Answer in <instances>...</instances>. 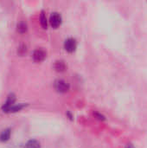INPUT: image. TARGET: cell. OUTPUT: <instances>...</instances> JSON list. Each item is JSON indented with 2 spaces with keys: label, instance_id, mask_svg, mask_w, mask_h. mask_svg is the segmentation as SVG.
Returning <instances> with one entry per match:
<instances>
[{
  "label": "cell",
  "instance_id": "obj_5",
  "mask_svg": "<svg viewBox=\"0 0 147 148\" xmlns=\"http://www.w3.org/2000/svg\"><path fill=\"white\" fill-rule=\"evenodd\" d=\"M15 101H16V96H15V95H13V94L10 95L9 97H8V99H7V101H5L4 105H3V108H2L3 111L8 113V110L14 105Z\"/></svg>",
  "mask_w": 147,
  "mask_h": 148
},
{
  "label": "cell",
  "instance_id": "obj_3",
  "mask_svg": "<svg viewBox=\"0 0 147 148\" xmlns=\"http://www.w3.org/2000/svg\"><path fill=\"white\" fill-rule=\"evenodd\" d=\"M49 22L53 28L59 27L62 23V17H61L60 14L56 13V12L52 13V15L50 16V18H49Z\"/></svg>",
  "mask_w": 147,
  "mask_h": 148
},
{
  "label": "cell",
  "instance_id": "obj_11",
  "mask_svg": "<svg viewBox=\"0 0 147 148\" xmlns=\"http://www.w3.org/2000/svg\"><path fill=\"white\" fill-rule=\"evenodd\" d=\"M24 107V105H23V104H18V105H13L9 110H8V112H16V111H19V110H21Z\"/></svg>",
  "mask_w": 147,
  "mask_h": 148
},
{
  "label": "cell",
  "instance_id": "obj_1",
  "mask_svg": "<svg viewBox=\"0 0 147 148\" xmlns=\"http://www.w3.org/2000/svg\"><path fill=\"white\" fill-rule=\"evenodd\" d=\"M55 88L57 92L66 93L69 89V85L67 82H65L63 80H57L55 82Z\"/></svg>",
  "mask_w": 147,
  "mask_h": 148
},
{
  "label": "cell",
  "instance_id": "obj_12",
  "mask_svg": "<svg viewBox=\"0 0 147 148\" xmlns=\"http://www.w3.org/2000/svg\"><path fill=\"white\" fill-rule=\"evenodd\" d=\"M26 50H27V49H26V46L25 45H22L21 47H19V49H18V53L20 54V55H23L25 52H26Z\"/></svg>",
  "mask_w": 147,
  "mask_h": 148
},
{
  "label": "cell",
  "instance_id": "obj_8",
  "mask_svg": "<svg viewBox=\"0 0 147 148\" xmlns=\"http://www.w3.org/2000/svg\"><path fill=\"white\" fill-rule=\"evenodd\" d=\"M25 148H41V146H40V143L37 140H30L26 143Z\"/></svg>",
  "mask_w": 147,
  "mask_h": 148
},
{
  "label": "cell",
  "instance_id": "obj_4",
  "mask_svg": "<svg viewBox=\"0 0 147 148\" xmlns=\"http://www.w3.org/2000/svg\"><path fill=\"white\" fill-rule=\"evenodd\" d=\"M64 48L65 49L69 52V53H72L76 49V42L74 38H68L64 42Z\"/></svg>",
  "mask_w": 147,
  "mask_h": 148
},
{
  "label": "cell",
  "instance_id": "obj_6",
  "mask_svg": "<svg viewBox=\"0 0 147 148\" xmlns=\"http://www.w3.org/2000/svg\"><path fill=\"white\" fill-rule=\"evenodd\" d=\"M54 67L55 69L58 72H62L66 69V64L63 61H56Z\"/></svg>",
  "mask_w": 147,
  "mask_h": 148
},
{
  "label": "cell",
  "instance_id": "obj_2",
  "mask_svg": "<svg viewBox=\"0 0 147 148\" xmlns=\"http://www.w3.org/2000/svg\"><path fill=\"white\" fill-rule=\"evenodd\" d=\"M32 56H33V59H34L35 62H42L45 59V57H46V52L42 49H36L34 50Z\"/></svg>",
  "mask_w": 147,
  "mask_h": 148
},
{
  "label": "cell",
  "instance_id": "obj_7",
  "mask_svg": "<svg viewBox=\"0 0 147 148\" xmlns=\"http://www.w3.org/2000/svg\"><path fill=\"white\" fill-rule=\"evenodd\" d=\"M10 129H5L0 134V140L3 141V142H5V141L10 140Z\"/></svg>",
  "mask_w": 147,
  "mask_h": 148
},
{
  "label": "cell",
  "instance_id": "obj_13",
  "mask_svg": "<svg viewBox=\"0 0 147 148\" xmlns=\"http://www.w3.org/2000/svg\"><path fill=\"white\" fill-rule=\"evenodd\" d=\"M126 148H134V147H133L132 145H129V146H127V147H126Z\"/></svg>",
  "mask_w": 147,
  "mask_h": 148
},
{
  "label": "cell",
  "instance_id": "obj_10",
  "mask_svg": "<svg viewBox=\"0 0 147 148\" xmlns=\"http://www.w3.org/2000/svg\"><path fill=\"white\" fill-rule=\"evenodd\" d=\"M41 24L42 26L43 29H47V18H46V16L44 14L43 11H42V14H41Z\"/></svg>",
  "mask_w": 147,
  "mask_h": 148
},
{
  "label": "cell",
  "instance_id": "obj_9",
  "mask_svg": "<svg viewBox=\"0 0 147 148\" xmlns=\"http://www.w3.org/2000/svg\"><path fill=\"white\" fill-rule=\"evenodd\" d=\"M16 29L19 33H24L27 30V24L24 22H20L16 26Z\"/></svg>",
  "mask_w": 147,
  "mask_h": 148
}]
</instances>
